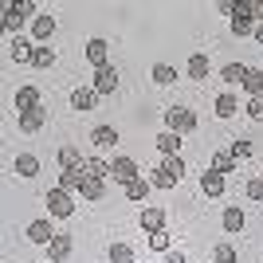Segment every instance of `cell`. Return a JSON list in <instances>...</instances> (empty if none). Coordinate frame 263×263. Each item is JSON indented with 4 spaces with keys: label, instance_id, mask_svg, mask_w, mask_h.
<instances>
[{
    "label": "cell",
    "instance_id": "cell-12",
    "mask_svg": "<svg viewBox=\"0 0 263 263\" xmlns=\"http://www.w3.org/2000/svg\"><path fill=\"white\" fill-rule=\"evenodd\" d=\"M20 118V130L24 134H35L47 126V106H35V110H24V114H16Z\"/></svg>",
    "mask_w": 263,
    "mask_h": 263
},
{
    "label": "cell",
    "instance_id": "cell-32",
    "mask_svg": "<svg viewBox=\"0 0 263 263\" xmlns=\"http://www.w3.org/2000/svg\"><path fill=\"white\" fill-rule=\"evenodd\" d=\"M110 263H138L130 243H110Z\"/></svg>",
    "mask_w": 263,
    "mask_h": 263
},
{
    "label": "cell",
    "instance_id": "cell-19",
    "mask_svg": "<svg viewBox=\"0 0 263 263\" xmlns=\"http://www.w3.org/2000/svg\"><path fill=\"white\" fill-rule=\"evenodd\" d=\"M185 75L193 79V83H204L209 79V55H189V63H185Z\"/></svg>",
    "mask_w": 263,
    "mask_h": 263
},
{
    "label": "cell",
    "instance_id": "cell-1",
    "mask_svg": "<svg viewBox=\"0 0 263 263\" xmlns=\"http://www.w3.org/2000/svg\"><path fill=\"white\" fill-rule=\"evenodd\" d=\"M181 177H185V161H181V154H177V157H161V165H157L154 177H149V185H154V189H173Z\"/></svg>",
    "mask_w": 263,
    "mask_h": 263
},
{
    "label": "cell",
    "instance_id": "cell-25",
    "mask_svg": "<svg viewBox=\"0 0 263 263\" xmlns=\"http://www.w3.org/2000/svg\"><path fill=\"white\" fill-rule=\"evenodd\" d=\"M149 181H145V177H138V181H134V185H126L122 189V193H126V200H130V204H145V197H149Z\"/></svg>",
    "mask_w": 263,
    "mask_h": 263
},
{
    "label": "cell",
    "instance_id": "cell-26",
    "mask_svg": "<svg viewBox=\"0 0 263 263\" xmlns=\"http://www.w3.org/2000/svg\"><path fill=\"white\" fill-rule=\"evenodd\" d=\"M87 177H90V181H110V161H102V157H87Z\"/></svg>",
    "mask_w": 263,
    "mask_h": 263
},
{
    "label": "cell",
    "instance_id": "cell-17",
    "mask_svg": "<svg viewBox=\"0 0 263 263\" xmlns=\"http://www.w3.org/2000/svg\"><path fill=\"white\" fill-rule=\"evenodd\" d=\"M67 255H71V236H67V232H59V236L47 243V263H63Z\"/></svg>",
    "mask_w": 263,
    "mask_h": 263
},
{
    "label": "cell",
    "instance_id": "cell-34",
    "mask_svg": "<svg viewBox=\"0 0 263 263\" xmlns=\"http://www.w3.org/2000/svg\"><path fill=\"white\" fill-rule=\"evenodd\" d=\"M83 161H87V157H79L75 145H63V149H59V169H71V165H83Z\"/></svg>",
    "mask_w": 263,
    "mask_h": 263
},
{
    "label": "cell",
    "instance_id": "cell-27",
    "mask_svg": "<svg viewBox=\"0 0 263 263\" xmlns=\"http://www.w3.org/2000/svg\"><path fill=\"white\" fill-rule=\"evenodd\" d=\"M51 63H55V47H47V44H35V51H32V67L47 71Z\"/></svg>",
    "mask_w": 263,
    "mask_h": 263
},
{
    "label": "cell",
    "instance_id": "cell-24",
    "mask_svg": "<svg viewBox=\"0 0 263 263\" xmlns=\"http://www.w3.org/2000/svg\"><path fill=\"white\" fill-rule=\"evenodd\" d=\"M149 79H154L157 87H173L177 79H181V71H177V67H169V63H154V71H149Z\"/></svg>",
    "mask_w": 263,
    "mask_h": 263
},
{
    "label": "cell",
    "instance_id": "cell-3",
    "mask_svg": "<svg viewBox=\"0 0 263 263\" xmlns=\"http://www.w3.org/2000/svg\"><path fill=\"white\" fill-rule=\"evenodd\" d=\"M138 177H142V165L134 161V157H114V161H110V181H118L122 189L126 185H134V181H138Z\"/></svg>",
    "mask_w": 263,
    "mask_h": 263
},
{
    "label": "cell",
    "instance_id": "cell-22",
    "mask_svg": "<svg viewBox=\"0 0 263 263\" xmlns=\"http://www.w3.org/2000/svg\"><path fill=\"white\" fill-rule=\"evenodd\" d=\"M243 95H248V99H259L263 95V67H248V75H243Z\"/></svg>",
    "mask_w": 263,
    "mask_h": 263
},
{
    "label": "cell",
    "instance_id": "cell-35",
    "mask_svg": "<svg viewBox=\"0 0 263 263\" xmlns=\"http://www.w3.org/2000/svg\"><path fill=\"white\" fill-rule=\"evenodd\" d=\"M212 263H240L236 259V248H232V243H216V248H212Z\"/></svg>",
    "mask_w": 263,
    "mask_h": 263
},
{
    "label": "cell",
    "instance_id": "cell-30",
    "mask_svg": "<svg viewBox=\"0 0 263 263\" xmlns=\"http://www.w3.org/2000/svg\"><path fill=\"white\" fill-rule=\"evenodd\" d=\"M209 169H216V173L228 177V173H236V157H232L228 149H220V154H212V165H209Z\"/></svg>",
    "mask_w": 263,
    "mask_h": 263
},
{
    "label": "cell",
    "instance_id": "cell-16",
    "mask_svg": "<svg viewBox=\"0 0 263 263\" xmlns=\"http://www.w3.org/2000/svg\"><path fill=\"white\" fill-rule=\"evenodd\" d=\"M220 224H224V232H228V236H240V228H243V209H240V204H228V209L220 212Z\"/></svg>",
    "mask_w": 263,
    "mask_h": 263
},
{
    "label": "cell",
    "instance_id": "cell-5",
    "mask_svg": "<svg viewBox=\"0 0 263 263\" xmlns=\"http://www.w3.org/2000/svg\"><path fill=\"white\" fill-rule=\"evenodd\" d=\"M24 236H28L32 243H40V248H47V243H51L59 232L51 228V216H40V220H32V224L24 228Z\"/></svg>",
    "mask_w": 263,
    "mask_h": 263
},
{
    "label": "cell",
    "instance_id": "cell-4",
    "mask_svg": "<svg viewBox=\"0 0 263 263\" xmlns=\"http://www.w3.org/2000/svg\"><path fill=\"white\" fill-rule=\"evenodd\" d=\"M165 130H173V134L197 130V114H193L189 106H169L165 110Z\"/></svg>",
    "mask_w": 263,
    "mask_h": 263
},
{
    "label": "cell",
    "instance_id": "cell-31",
    "mask_svg": "<svg viewBox=\"0 0 263 263\" xmlns=\"http://www.w3.org/2000/svg\"><path fill=\"white\" fill-rule=\"evenodd\" d=\"M149 248H154L157 255L173 252V232H169V228H165V232H154V236H149Z\"/></svg>",
    "mask_w": 263,
    "mask_h": 263
},
{
    "label": "cell",
    "instance_id": "cell-38",
    "mask_svg": "<svg viewBox=\"0 0 263 263\" xmlns=\"http://www.w3.org/2000/svg\"><path fill=\"white\" fill-rule=\"evenodd\" d=\"M161 263H189V259H185V252H181V248H173V252L161 255Z\"/></svg>",
    "mask_w": 263,
    "mask_h": 263
},
{
    "label": "cell",
    "instance_id": "cell-6",
    "mask_svg": "<svg viewBox=\"0 0 263 263\" xmlns=\"http://www.w3.org/2000/svg\"><path fill=\"white\" fill-rule=\"evenodd\" d=\"M90 177H87V161L83 165H71V169H59V189H67V193H75L79 197V189L87 185Z\"/></svg>",
    "mask_w": 263,
    "mask_h": 263
},
{
    "label": "cell",
    "instance_id": "cell-14",
    "mask_svg": "<svg viewBox=\"0 0 263 263\" xmlns=\"http://www.w3.org/2000/svg\"><path fill=\"white\" fill-rule=\"evenodd\" d=\"M12 173L24 177V181H32V177L40 173V157H35V154H16V161H12Z\"/></svg>",
    "mask_w": 263,
    "mask_h": 263
},
{
    "label": "cell",
    "instance_id": "cell-7",
    "mask_svg": "<svg viewBox=\"0 0 263 263\" xmlns=\"http://www.w3.org/2000/svg\"><path fill=\"white\" fill-rule=\"evenodd\" d=\"M83 51H87V59H90V67H95V71H99V67H110V44L102 40V35H90Z\"/></svg>",
    "mask_w": 263,
    "mask_h": 263
},
{
    "label": "cell",
    "instance_id": "cell-9",
    "mask_svg": "<svg viewBox=\"0 0 263 263\" xmlns=\"http://www.w3.org/2000/svg\"><path fill=\"white\" fill-rule=\"evenodd\" d=\"M99 99H102V95L90 87V83H87V87H75V90H71V110H79V114H83V110H95Z\"/></svg>",
    "mask_w": 263,
    "mask_h": 263
},
{
    "label": "cell",
    "instance_id": "cell-11",
    "mask_svg": "<svg viewBox=\"0 0 263 263\" xmlns=\"http://www.w3.org/2000/svg\"><path fill=\"white\" fill-rule=\"evenodd\" d=\"M90 87L99 90V95H114V90H118V71H114V67H99L95 79H90Z\"/></svg>",
    "mask_w": 263,
    "mask_h": 263
},
{
    "label": "cell",
    "instance_id": "cell-33",
    "mask_svg": "<svg viewBox=\"0 0 263 263\" xmlns=\"http://www.w3.org/2000/svg\"><path fill=\"white\" fill-rule=\"evenodd\" d=\"M228 154L236 157V161H243V157H252V154H255V145L248 142V138H236V142L228 145Z\"/></svg>",
    "mask_w": 263,
    "mask_h": 263
},
{
    "label": "cell",
    "instance_id": "cell-29",
    "mask_svg": "<svg viewBox=\"0 0 263 263\" xmlns=\"http://www.w3.org/2000/svg\"><path fill=\"white\" fill-rule=\"evenodd\" d=\"M102 197H106V181H87V185L79 189V200H90V204L102 200Z\"/></svg>",
    "mask_w": 263,
    "mask_h": 263
},
{
    "label": "cell",
    "instance_id": "cell-28",
    "mask_svg": "<svg viewBox=\"0 0 263 263\" xmlns=\"http://www.w3.org/2000/svg\"><path fill=\"white\" fill-rule=\"evenodd\" d=\"M243 75H248V63H228L224 71H220V79H224L228 87H240V83H243Z\"/></svg>",
    "mask_w": 263,
    "mask_h": 263
},
{
    "label": "cell",
    "instance_id": "cell-36",
    "mask_svg": "<svg viewBox=\"0 0 263 263\" xmlns=\"http://www.w3.org/2000/svg\"><path fill=\"white\" fill-rule=\"evenodd\" d=\"M243 114H248L252 122H263V95H259V99H248V102H243Z\"/></svg>",
    "mask_w": 263,
    "mask_h": 263
},
{
    "label": "cell",
    "instance_id": "cell-10",
    "mask_svg": "<svg viewBox=\"0 0 263 263\" xmlns=\"http://www.w3.org/2000/svg\"><path fill=\"white\" fill-rule=\"evenodd\" d=\"M224 189H228V177L216 173V169H204L200 173V193L204 197H224Z\"/></svg>",
    "mask_w": 263,
    "mask_h": 263
},
{
    "label": "cell",
    "instance_id": "cell-39",
    "mask_svg": "<svg viewBox=\"0 0 263 263\" xmlns=\"http://www.w3.org/2000/svg\"><path fill=\"white\" fill-rule=\"evenodd\" d=\"M255 44H263V24H259V28H255Z\"/></svg>",
    "mask_w": 263,
    "mask_h": 263
},
{
    "label": "cell",
    "instance_id": "cell-37",
    "mask_svg": "<svg viewBox=\"0 0 263 263\" xmlns=\"http://www.w3.org/2000/svg\"><path fill=\"white\" fill-rule=\"evenodd\" d=\"M243 193H248V200H259L263 204V177H252V181L243 185Z\"/></svg>",
    "mask_w": 263,
    "mask_h": 263
},
{
    "label": "cell",
    "instance_id": "cell-13",
    "mask_svg": "<svg viewBox=\"0 0 263 263\" xmlns=\"http://www.w3.org/2000/svg\"><path fill=\"white\" fill-rule=\"evenodd\" d=\"M32 51H35L32 35H12V44H8V55L16 59V63H32Z\"/></svg>",
    "mask_w": 263,
    "mask_h": 263
},
{
    "label": "cell",
    "instance_id": "cell-8",
    "mask_svg": "<svg viewBox=\"0 0 263 263\" xmlns=\"http://www.w3.org/2000/svg\"><path fill=\"white\" fill-rule=\"evenodd\" d=\"M28 35H32V44H47L55 35V16H47V12H40L32 20V28H28Z\"/></svg>",
    "mask_w": 263,
    "mask_h": 263
},
{
    "label": "cell",
    "instance_id": "cell-18",
    "mask_svg": "<svg viewBox=\"0 0 263 263\" xmlns=\"http://www.w3.org/2000/svg\"><path fill=\"white\" fill-rule=\"evenodd\" d=\"M35 106H44L40 102V90L28 83V87H16V114H24V110H35Z\"/></svg>",
    "mask_w": 263,
    "mask_h": 263
},
{
    "label": "cell",
    "instance_id": "cell-20",
    "mask_svg": "<svg viewBox=\"0 0 263 263\" xmlns=\"http://www.w3.org/2000/svg\"><path fill=\"white\" fill-rule=\"evenodd\" d=\"M142 232H145V236H154V232H165V212H161V209H154V204H149V209H142Z\"/></svg>",
    "mask_w": 263,
    "mask_h": 263
},
{
    "label": "cell",
    "instance_id": "cell-21",
    "mask_svg": "<svg viewBox=\"0 0 263 263\" xmlns=\"http://www.w3.org/2000/svg\"><path fill=\"white\" fill-rule=\"evenodd\" d=\"M90 145H95V149L118 145V130H114V126H95V130H90Z\"/></svg>",
    "mask_w": 263,
    "mask_h": 263
},
{
    "label": "cell",
    "instance_id": "cell-23",
    "mask_svg": "<svg viewBox=\"0 0 263 263\" xmlns=\"http://www.w3.org/2000/svg\"><path fill=\"white\" fill-rule=\"evenodd\" d=\"M157 149H161V157H177V154H181V134L161 130V134H157Z\"/></svg>",
    "mask_w": 263,
    "mask_h": 263
},
{
    "label": "cell",
    "instance_id": "cell-2",
    "mask_svg": "<svg viewBox=\"0 0 263 263\" xmlns=\"http://www.w3.org/2000/svg\"><path fill=\"white\" fill-rule=\"evenodd\" d=\"M44 200H47V216H51V220H67L71 212H75V204H79L75 193H67V189H59V185L47 189Z\"/></svg>",
    "mask_w": 263,
    "mask_h": 263
},
{
    "label": "cell",
    "instance_id": "cell-15",
    "mask_svg": "<svg viewBox=\"0 0 263 263\" xmlns=\"http://www.w3.org/2000/svg\"><path fill=\"white\" fill-rule=\"evenodd\" d=\"M212 110H216V118H236V110H243V106L236 102V95H232V90H220L216 102H212Z\"/></svg>",
    "mask_w": 263,
    "mask_h": 263
}]
</instances>
